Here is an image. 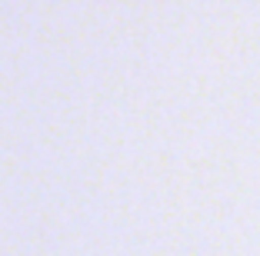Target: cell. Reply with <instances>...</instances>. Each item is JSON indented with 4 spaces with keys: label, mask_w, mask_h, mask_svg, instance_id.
<instances>
[]
</instances>
